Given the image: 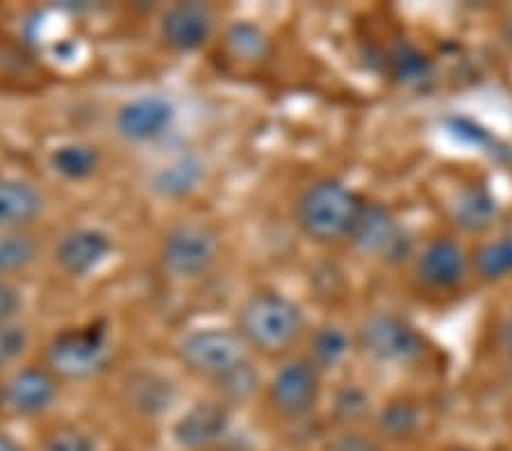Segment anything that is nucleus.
<instances>
[{
	"mask_svg": "<svg viewBox=\"0 0 512 451\" xmlns=\"http://www.w3.org/2000/svg\"><path fill=\"white\" fill-rule=\"evenodd\" d=\"M367 201L340 178H317L294 203V224L305 240L321 246L349 242Z\"/></svg>",
	"mask_w": 512,
	"mask_h": 451,
	"instance_id": "f03ea898",
	"label": "nucleus"
},
{
	"mask_svg": "<svg viewBox=\"0 0 512 451\" xmlns=\"http://www.w3.org/2000/svg\"><path fill=\"white\" fill-rule=\"evenodd\" d=\"M0 417H5V376H0Z\"/></svg>",
	"mask_w": 512,
	"mask_h": 451,
	"instance_id": "473e14b6",
	"label": "nucleus"
},
{
	"mask_svg": "<svg viewBox=\"0 0 512 451\" xmlns=\"http://www.w3.org/2000/svg\"><path fill=\"white\" fill-rule=\"evenodd\" d=\"M444 451H476V449H469V447H449V449H444Z\"/></svg>",
	"mask_w": 512,
	"mask_h": 451,
	"instance_id": "f704fd0d",
	"label": "nucleus"
},
{
	"mask_svg": "<svg viewBox=\"0 0 512 451\" xmlns=\"http://www.w3.org/2000/svg\"><path fill=\"white\" fill-rule=\"evenodd\" d=\"M374 429L378 438L403 442L410 440L421 429L419 408L406 399H394L374 413Z\"/></svg>",
	"mask_w": 512,
	"mask_h": 451,
	"instance_id": "412c9836",
	"label": "nucleus"
},
{
	"mask_svg": "<svg viewBox=\"0 0 512 451\" xmlns=\"http://www.w3.org/2000/svg\"><path fill=\"white\" fill-rule=\"evenodd\" d=\"M501 351L512 363V313L506 317V322H503L501 328Z\"/></svg>",
	"mask_w": 512,
	"mask_h": 451,
	"instance_id": "7c9ffc66",
	"label": "nucleus"
},
{
	"mask_svg": "<svg viewBox=\"0 0 512 451\" xmlns=\"http://www.w3.org/2000/svg\"><path fill=\"white\" fill-rule=\"evenodd\" d=\"M472 262L453 237H435L412 262V278L431 292H451L465 281Z\"/></svg>",
	"mask_w": 512,
	"mask_h": 451,
	"instance_id": "ddd939ff",
	"label": "nucleus"
},
{
	"mask_svg": "<svg viewBox=\"0 0 512 451\" xmlns=\"http://www.w3.org/2000/svg\"><path fill=\"white\" fill-rule=\"evenodd\" d=\"M221 39H224L228 55L237 62L258 64L271 51V41L267 37V32L249 21H237L233 26H228Z\"/></svg>",
	"mask_w": 512,
	"mask_h": 451,
	"instance_id": "4be33fe9",
	"label": "nucleus"
},
{
	"mask_svg": "<svg viewBox=\"0 0 512 451\" xmlns=\"http://www.w3.org/2000/svg\"><path fill=\"white\" fill-rule=\"evenodd\" d=\"M387 62H390L392 76L403 85H417L431 76V60L408 41L396 44L387 55Z\"/></svg>",
	"mask_w": 512,
	"mask_h": 451,
	"instance_id": "a878e982",
	"label": "nucleus"
},
{
	"mask_svg": "<svg viewBox=\"0 0 512 451\" xmlns=\"http://www.w3.org/2000/svg\"><path fill=\"white\" fill-rule=\"evenodd\" d=\"M114 331L105 317L64 326L41 347V360L64 383H85L98 379L112 363Z\"/></svg>",
	"mask_w": 512,
	"mask_h": 451,
	"instance_id": "20e7f679",
	"label": "nucleus"
},
{
	"mask_svg": "<svg viewBox=\"0 0 512 451\" xmlns=\"http://www.w3.org/2000/svg\"><path fill=\"white\" fill-rule=\"evenodd\" d=\"M44 253L46 246L37 231L0 233V278L19 281L39 265Z\"/></svg>",
	"mask_w": 512,
	"mask_h": 451,
	"instance_id": "a211bd4d",
	"label": "nucleus"
},
{
	"mask_svg": "<svg viewBox=\"0 0 512 451\" xmlns=\"http://www.w3.org/2000/svg\"><path fill=\"white\" fill-rule=\"evenodd\" d=\"M469 262H472V272L483 283H499L512 276V235H499L483 242Z\"/></svg>",
	"mask_w": 512,
	"mask_h": 451,
	"instance_id": "5701e85b",
	"label": "nucleus"
},
{
	"mask_svg": "<svg viewBox=\"0 0 512 451\" xmlns=\"http://www.w3.org/2000/svg\"><path fill=\"white\" fill-rule=\"evenodd\" d=\"M494 212H497V205L485 192H469L456 205L458 224L467 228V231H478V228L490 226Z\"/></svg>",
	"mask_w": 512,
	"mask_h": 451,
	"instance_id": "cd10ccee",
	"label": "nucleus"
},
{
	"mask_svg": "<svg viewBox=\"0 0 512 451\" xmlns=\"http://www.w3.org/2000/svg\"><path fill=\"white\" fill-rule=\"evenodd\" d=\"M176 360L187 376L217 392L246 365H251L255 356L246 349L233 326L203 324L180 335Z\"/></svg>",
	"mask_w": 512,
	"mask_h": 451,
	"instance_id": "7ed1b4c3",
	"label": "nucleus"
},
{
	"mask_svg": "<svg viewBox=\"0 0 512 451\" xmlns=\"http://www.w3.org/2000/svg\"><path fill=\"white\" fill-rule=\"evenodd\" d=\"M355 349L381 365H410L426 351L421 335L408 319L394 313H371L353 333Z\"/></svg>",
	"mask_w": 512,
	"mask_h": 451,
	"instance_id": "0eeeda50",
	"label": "nucleus"
},
{
	"mask_svg": "<svg viewBox=\"0 0 512 451\" xmlns=\"http://www.w3.org/2000/svg\"><path fill=\"white\" fill-rule=\"evenodd\" d=\"M48 256L64 278L85 281L103 272L117 256V237L101 226H71L57 235Z\"/></svg>",
	"mask_w": 512,
	"mask_h": 451,
	"instance_id": "6e6552de",
	"label": "nucleus"
},
{
	"mask_svg": "<svg viewBox=\"0 0 512 451\" xmlns=\"http://www.w3.org/2000/svg\"><path fill=\"white\" fill-rule=\"evenodd\" d=\"M48 212V196L26 176L0 174V233L37 231Z\"/></svg>",
	"mask_w": 512,
	"mask_h": 451,
	"instance_id": "2eb2a0df",
	"label": "nucleus"
},
{
	"mask_svg": "<svg viewBox=\"0 0 512 451\" xmlns=\"http://www.w3.org/2000/svg\"><path fill=\"white\" fill-rule=\"evenodd\" d=\"M164 278L196 283L210 276L221 260V235L205 221H180L164 231L155 251Z\"/></svg>",
	"mask_w": 512,
	"mask_h": 451,
	"instance_id": "39448f33",
	"label": "nucleus"
},
{
	"mask_svg": "<svg viewBox=\"0 0 512 451\" xmlns=\"http://www.w3.org/2000/svg\"><path fill=\"white\" fill-rule=\"evenodd\" d=\"M173 397H176V392H173L169 379L153 372L132 376L126 388L128 406L137 415L148 417V420H155V417L169 413Z\"/></svg>",
	"mask_w": 512,
	"mask_h": 451,
	"instance_id": "aec40b11",
	"label": "nucleus"
},
{
	"mask_svg": "<svg viewBox=\"0 0 512 451\" xmlns=\"http://www.w3.org/2000/svg\"><path fill=\"white\" fill-rule=\"evenodd\" d=\"M32 344H35V335L23 319L0 326V376L10 374L12 369L30 360Z\"/></svg>",
	"mask_w": 512,
	"mask_h": 451,
	"instance_id": "b1692460",
	"label": "nucleus"
},
{
	"mask_svg": "<svg viewBox=\"0 0 512 451\" xmlns=\"http://www.w3.org/2000/svg\"><path fill=\"white\" fill-rule=\"evenodd\" d=\"M205 162L196 153H180L160 164L151 176V190L164 201L189 199L205 183Z\"/></svg>",
	"mask_w": 512,
	"mask_h": 451,
	"instance_id": "dca6fc26",
	"label": "nucleus"
},
{
	"mask_svg": "<svg viewBox=\"0 0 512 451\" xmlns=\"http://www.w3.org/2000/svg\"><path fill=\"white\" fill-rule=\"evenodd\" d=\"M64 381L39 356L5 374V417L41 420L60 404Z\"/></svg>",
	"mask_w": 512,
	"mask_h": 451,
	"instance_id": "1a4fd4ad",
	"label": "nucleus"
},
{
	"mask_svg": "<svg viewBox=\"0 0 512 451\" xmlns=\"http://www.w3.org/2000/svg\"><path fill=\"white\" fill-rule=\"evenodd\" d=\"M503 35H506V41L508 46L512 48V14L506 19V28H503Z\"/></svg>",
	"mask_w": 512,
	"mask_h": 451,
	"instance_id": "72a5a7b5",
	"label": "nucleus"
},
{
	"mask_svg": "<svg viewBox=\"0 0 512 451\" xmlns=\"http://www.w3.org/2000/svg\"><path fill=\"white\" fill-rule=\"evenodd\" d=\"M233 328L253 356L285 360L308 338V319L299 301L276 287H255L237 303Z\"/></svg>",
	"mask_w": 512,
	"mask_h": 451,
	"instance_id": "f257e3e1",
	"label": "nucleus"
},
{
	"mask_svg": "<svg viewBox=\"0 0 512 451\" xmlns=\"http://www.w3.org/2000/svg\"><path fill=\"white\" fill-rule=\"evenodd\" d=\"M0 451H28L14 433L0 429Z\"/></svg>",
	"mask_w": 512,
	"mask_h": 451,
	"instance_id": "2f4dec72",
	"label": "nucleus"
},
{
	"mask_svg": "<svg viewBox=\"0 0 512 451\" xmlns=\"http://www.w3.org/2000/svg\"><path fill=\"white\" fill-rule=\"evenodd\" d=\"M178 123V105L164 94H137L112 112V130L130 146H151L173 133Z\"/></svg>",
	"mask_w": 512,
	"mask_h": 451,
	"instance_id": "9d476101",
	"label": "nucleus"
},
{
	"mask_svg": "<svg viewBox=\"0 0 512 451\" xmlns=\"http://www.w3.org/2000/svg\"><path fill=\"white\" fill-rule=\"evenodd\" d=\"M48 169L69 185H85L98 176L103 167V153L98 146L80 139H66L55 144L46 155Z\"/></svg>",
	"mask_w": 512,
	"mask_h": 451,
	"instance_id": "f3484780",
	"label": "nucleus"
},
{
	"mask_svg": "<svg viewBox=\"0 0 512 451\" xmlns=\"http://www.w3.org/2000/svg\"><path fill=\"white\" fill-rule=\"evenodd\" d=\"M333 417L346 429H351L353 424L365 422L371 417V397L365 388H360L358 383H349L335 392L333 397Z\"/></svg>",
	"mask_w": 512,
	"mask_h": 451,
	"instance_id": "bb28decb",
	"label": "nucleus"
},
{
	"mask_svg": "<svg viewBox=\"0 0 512 451\" xmlns=\"http://www.w3.org/2000/svg\"><path fill=\"white\" fill-rule=\"evenodd\" d=\"M217 35V10L208 3H171L158 16V39L173 55L201 53Z\"/></svg>",
	"mask_w": 512,
	"mask_h": 451,
	"instance_id": "9b49d317",
	"label": "nucleus"
},
{
	"mask_svg": "<svg viewBox=\"0 0 512 451\" xmlns=\"http://www.w3.org/2000/svg\"><path fill=\"white\" fill-rule=\"evenodd\" d=\"M355 349L353 335L344 331L337 324H321L315 331H308L305 338V351L303 356L315 365L321 374L333 372V369L342 367V363L349 358Z\"/></svg>",
	"mask_w": 512,
	"mask_h": 451,
	"instance_id": "6ab92c4d",
	"label": "nucleus"
},
{
	"mask_svg": "<svg viewBox=\"0 0 512 451\" xmlns=\"http://www.w3.org/2000/svg\"><path fill=\"white\" fill-rule=\"evenodd\" d=\"M264 399L271 413L285 422H301L315 413L324 395V374L303 354L289 356L264 383Z\"/></svg>",
	"mask_w": 512,
	"mask_h": 451,
	"instance_id": "423d86ee",
	"label": "nucleus"
},
{
	"mask_svg": "<svg viewBox=\"0 0 512 451\" xmlns=\"http://www.w3.org/2000/svg\"><path fill=\"white\" fill-rule=\"evenodd\" d=\"M233 426V406L217 397L189 404L171 424L173 445L183 451H212L228 438Z\"/></svg>",
	"mask_w": 512,
	"mask_h": 451,
	"instance_id": "f8f14e48",
	"label": "nucleus"
},
{
	"mask_svg": "<svg viewBox=\"0 0 512 451\" xmlns=\"http://www.w3.org/2000/svg\"><path fill=\"white\" fill-rule=\"evenodd\" d=\"M330 451H381V445H378V440L365 436V433L346 429L330 442Z\"/></svg>",
	"mask_w": 512,
	"mask_h": 451,
	"instance_id": "c756f323",
	"label": "nucleus"
},
{
	"mask_svg": "<svg viewBox=\"0 0 512 451\" xmlns=\"http://www.w3.org/2000/svg\"><path fill=\"white\" fill-rule=\"evenodd\" d=\"M39 451H101L92 431L73 422H60L46 429L39 440Z\"/></svg>",
	"mask_w": 512,
	"mask_h": 451,
	"instance_id": "393cba45",
	"label": "nucleus"
},
{
	"mask_svg": "<svg viewBox=\"0 0 512 451\" xmlns=\"http://www.w3.org/2000/svg\"><path fill=\"white\" fill-rule=\"evenodd\" d=\"M349 244L362 256L383 262H399L408 256L410 242L392 212L378 203H365Z\"/></svg>",
	"mask_w": 512,
	"mask_h": 451,
	"instance_id": "4468645a",
	"label": "nucleus"
},
{
	"mask_svg": "<svg viewBox=\"0 0 512 451\" xmlns=\"http://www.w3.org/2000/svg\"><path fill=\"white\" fill-rule=\"evenodd\" d=\"M23 308H26V297L19 283L0 278V326L21 319Z\"/></svg>",
	"mask_w": 512,
	"mask_h": 451,
	"instance_id": "c85d7f7f",
	"label": "nucleus"
}]
</instances>
